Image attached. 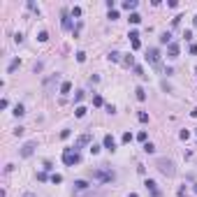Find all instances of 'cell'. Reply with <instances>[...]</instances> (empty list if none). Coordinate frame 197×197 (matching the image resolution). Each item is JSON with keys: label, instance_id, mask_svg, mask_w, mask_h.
I'll list each match as a JSON object with an SVG mask.
<instances>
[{"label": "cell", "instance_id": "cell-1", "mask_svg": "<svg viewBox=\"0 0 197 197\" xmlns=\"http://www.w3.org/2000/svg\"><path fill=\"white\" fill-rule=\"evenodd\" d=\"M156 167H158L160 174H165V176H174V174H176V165H174V160H169V158H158Z\"/></svg>", "mask_w": 197, "mask_h": 197}, {"label": "cell", "instance_id": "cell-2", "mask_svg": "<svg viewBox=\"0 0 197 197\" xmlns=\"http://www.w3.org/2000/svg\"><path fill=\"white\" fill-rule=\"evenodd\" d=\"M63 162H65L68 167H74V165L81 162V156H79L77 151H72V149H65L63 151Z\"/></svg>", "mask_w": 197, "mask_h": 197}, {"label": "cell", "instance_id": "cell-3", "mask_svg": "<svg viewBox=\"0 0 197 197\" xmlns=\"http://www.w3.org/2000/svg\"><path fill=\"white\" fill-rule=\"evenodd\" d=\"M91 176H93L95 181L109 183V181H114V172H109V169H95V172H91Z\"/></svg>", "mask_w": 197, "mask_h": 197}, {"label": "cell", "instance_id": "cell-4", "mask_svg": "<svg viewBox=\"0 0 197 197\" xmlns=\"http://www.w3.org/2000/svg\"><path fill=\"white\" fill-rule=\"evenodd\" d=\"M144 186H146V190H149L153 197H160V195H162V192L158 190V183L153 181V179H146V181H144Z\"/></svg>", "mask_w": 197, "mask_h": 197}, {"label": "cell", "instance_id": "cell-5", "mask_svg": "<svg viewBox=\"0 0 197 197\" xmlns=\"http://www.w3.org/2000/svg\"><path fill=\"white\" fill-rule=\"evenodd\" d=\"M146 60H149L151 65H158V60H160V51H158V49H149V51H146Z\"/></svg>", "mask_w": 197, "mask_h": 197}, {"label": "cell", "instance_id": "cell-6", "mask_svg": "<svg viewBox=\"0 0 197 197\" xmlns=\"http://www.w3.org/2000/svg\"><path fill=\"white\" fill-rule=\"evenodd\" d=\"M33 151H35V141H26V144L21 146V156H23V158H30Z\"/></svg>", "mask_w": 197, "mask_h": 197}, {"label": "cell", "instance_id": "cell-7", "mask_svg": "<svg viewBox=\"0 0 197 197\" xmlns=\"http://www.w3.org/2000/svg\"><path fill=\"white\" fill-rule=\"evenodd\" d=\"M102 144H104V149H109V151H116V139H114L111 135H104Z\"/></svg>", "mask_w": 197, "mask_h": 197}, {"label": "cell", "instance_id": "cell-8", "mask_svg": "<svg viewBox=\"0 0 197 197\" xmlns=\"http://www.w3.org/2000/svg\"><path fill=\"white\" fill-rule=\"evenodd\" d=\"M179 51H181V49H179L176 42H172L169 47H167V53H169V58H176V56H179Z\"/></svg>", "mask_w": 197, "mask_h": 197}, {"label": "cell", "instance_id": "cell-9", "mask_svg": "<svg viewBox=\"0 0 197 197\" xmlns=\"http://www.w3.org/2000/svg\"><path fill=\"white\" fill-rule=\"evenodd\" d=\"M88 141H91V135L86 132V135H81V137L77 139V146H74V151H77V149H81V146H86Z\"/></svg>", "mask_w": 197, "mask_h": 197}, {"label": "cell", "instance_id": "cell-10", "mask_svg": "<svg viewBox=\"0 0 197 197\" xmlns=\"http://www.w3.org/2000/svg\"><path fill=\"white\" fill-rule=\"evenodd\" d=\"M135 95H137V100H139V102H144V100H146V91L141 88V86H137V88H135Z\"/></svg>", "mask_w": 197, "mask_h": 197}, {"label": "cell", "instance_id": "cell-11", "mask_svg": "<svg viewBox=\"0 0 197 197\" xmlns=\"http://www.w3.org/2000/svg\"><path fill=\"white\" fill-rule=\"evenodd\" d=\"M123 7H125V10H128V12L137 10V0H125V2H123Z\"/></svg>", "mask_w": 197, "mask_h": 197}, {"label": "cell", "instance_id": "cell-12", "mask_svg": "<svg viewBox=\"0 0 197 197\" xmlns=\"http://www.w3.org/2000/svg\"><path fill=\"white\" fill-rule=\"evenodd\" d=\"M70 91H72V83H70V81H63V83H60V93H63V95H68Z\"/></svg>", "mask_w": 197, "mask_h": 197}, {"label": "cell", "instance_id": "cell-13", "mask_svg": "<svg viewBox=\"0 0 197 197\" xmlns=\"http://www.w3.org/2000/svg\"><path fill=\"white\" fill-rule=\"evenodd\" d=\"M86 111H88L86 107H77V109H74V114H77V118H83V116H86Z\"/></svg>", "mask_w": 197, "mask_h": 197}, {"label": "cell", "instance_id": "cell-14", "mask_svg": "<svg viewBox=\"0 0 197 197\" xmlns=\"http://www.w3.org/2000/svg\"><path fill=\"white\" fill-rule=\"evenodd\" d=\"M74 188H77V190H86V188H88V183L79 179V181H74Z\"/></svg>", "mask_w": 197, "mask_h": 197}, {"label": "cell", "instance_id": "cell-15", "mask_svg": "<svg viewBox=\"0 0 197 197\" xmlns=\"http://www.w3.org/2000/svg\"><path fill=\"white\" fill-rule=\"evenodd\" d=\"M160 44H172V35H169V33H162V37H160Z\"/></svg>", "mask_w": 197, "mask_h": 197}, {"label": "cell", "instance_id": "cell-16", "mask_svg": "<svg viewBox=\"0 0 197 197\" xmlns=\"http://www.w3.org/2000/svg\"><path fill=\"white\" fill-rule=\"evenodd\" d=\"M23 114H26L23 104H16V107H14V116H23Z\"/></svg>", "mask_w": 197, "mask_h": 197}, {"label": "cell", "instance_id": "cell-17", "mask_svg": "<svg viewBox=\"0 0 197 197\" xmlns=\"http://www.w3.org/2000/svg\"><path fill=\"white\" fill-rule=\"evenodd\" d=\"M139 21H141V16L137 14V12H132V14H130V23H135V26H137Z\"/></svg>", "mask_w": 197, "mask_h": 197}, {"label": "cell", "instance_id": "cell-18", "mask_svg": "<svg viewBox=\"0 0 197 197\" xmlns=\"http://www.w3.org/2000/svg\"><path fill=\"white\" fill-rule=\"evenodd\" d=\"M137 118H139V123H149V114H146V111H139Z\"/></svg>", "mask_w": 197, "mask_h": 197}, {"label": "cell", "instance_id": "cell-19", "mask_svg": "<svg viewBox=\"0 0 197 197\" xmlns=\"http://www.w3.org/2000/svg\"><path fill=\"white\" fill-rule=\"evenodd\" d=\"M63 28H65V30H72V21H70L68 16H63Z\"/></svg>", "mask_w": 197, "mask_h": 197}, {"label": "cell", "instance_id": "cell-20", "mask_svg": "<svg viewBox=\"0 0 197 197\" xmlns=\"http://www.w3.org/2000/svg\"><path fill=\"white\" fill-rule=\"evenodd\" d=\"M16 68H19V58H14V60L10 63V68H7V72H14Z\"/></svg>", "mask_w": 197, "mask_h": 197}, {"label": "cell", "instance_id": "cell-21", "mask_svg": "<svg viewBox=\"0 0 197 197\" xmlns=\"http://www.w3.org/2000/svg\"><path fill=\"white\" fill-rule=\"evenodd\" d=\"M144 151H146V153H156V146L151 144V141H146V144H144Z\"/></svg>", "mask_w": 197, "mask_h": 197}, {"label": "cell", "instance_id": "cell-22", "mask_svg": "<svg viewBox=\"0 0 197 197\" xmlns=\"http://www.w3.org/2000/svg\"><path fill=\"white\" fill-rule=\"evenodd\" d=\"M121 139H123V144H130V141H132V132H123Z\"/></svg>", "mask_w": 197, "mask_h": 197}, {"label": "cell", "instance_id": "cell-23", "mask_svg": "<svg viewBox=\"0 0 197 197\" xmlns=\"http://www.w3.org/2000/svg\"><path fill=\"white\" fill-rule=\"evenodd\" d=\"M107 58H109V60H114V63H116V60H121V53H118V51H111V53H109Z\"/></svg>", "mask_w": 197, "mask_h": 197}, {"label": "cell", "instance_id": "cell-24", "mask_svg": "<svg viewBox=\"0 0 197 197\" xmlns=\"http://www.w3.org/2000/svg\"><path fill=\"white\" fill-rule=\"evenodd\" d=\"M37 40H40V42H47V40H49V33H47V30H42L40 35H37Z\"/></svg>", "mask_w": 197, "mask_h": 197}, {"label": "cell", "instance_id": "cell-25", "mask_svg": "<svg viewBox=\"0 0 197 197\" xmlns=\"http://www.w3.org/2000/svg\"><path fill=\"white\" fill-rule=\"evenodd\" d=\"M93 104H95V107H102V98H100V95H95V98H93Z\"/></svg>", "mask_w": 197, "mask_h": 197}, {"label": "cell", "instance_id": "cell-26", "mask_svg": "<svg viewBox=\"0 0 197 197\" xmlns=\"http://www.w3.org/2000/svg\"><path fill=\"white\" fill-rule=\"evenodd\" d=\"M77 60H79V63H86V53H83V51H77Z\"/></svg>", "mask_w": 197, "mask_h": 197}, {"label": "cell", "instance_id": "cell-27", "mask_svg": "<svg viewBox=\"0 0 197 197\" xmlns=\"http://www.w3.org/2000/svg\"><path fill=\"white\" fill-rule=\"evenodd\" d=\"M51 183H63V176H60V174H53V176H51Z\"/></svg>", "mask_w": 197, "mask_h": 197}, {"label": "cell", "instance_id": "cell-28", "mask_svg": "<svg viewBox=\"0 0 197 197\" xmlns=\"http://www.w3.org/2000/svg\"><path fill=\"white\" fill-rule=\"evenodd\" d=\"M83 100V91H77V95H74V102H81Z\"/></svg>", "mask_w": 197, "mask_h": 197}, {"label": "cell", "instance_id": "cell-29", "mask_svg": "<svg viewBox=\"0 0 197 197\" xmlns=\"http://www.w3.org/2000/svg\"><path fill=\"white\" fill-rule=\"evenodd\" d=\"M179 197H188V190H186V186H181V188H179Z\"/></svg>", "mask_w": 197, "mask_h": 197}, {"label": "cell", "instance_id": "cell-30", "mask_svg": "<svg viewBox=\"0 0 197 197\" xmlns=\"http://www.w3.org/2000/svg\"><path fill=\"white\" fill-rule=\"evenodd\" d=\"M47 179H49L47 172H40V174H37V181H47Z\"/></svg>", "mask_w": 197, "mask_h": 197}, {"label": "cell", "instance_id": "cell-31", "mask_svg": "<svg viewBox=\"0 0 197 197\" xmlns=\"http://www.w3.org/2000/svg\"><path fill=\"white\" fill-rule=\"evenodd\" d=\"M128 37H130V40H139V33H137V30H130Z\"/></svg>", "mask_w": 197, "mask_h": 197}, {"label": "cell", "instance_id": "cell-32", "mask_svg": "<svg viewBox=\"0 0 197 197\" xmlns=\"http://www.w3.org/2000/svg\"><path fill=\"white\" fill-rule=\"evenodd\" d=\"M91 153H93V156H98V153H100V146L93 144V146H91Z\"/></svg>", "mask_w": 197, "mask_h": 197}, {"label": "cell", "instance_id": "cell-33", "mask_svg": "<svg viewBox=\"0 0 197 197\" xmlns=\"http://www.w3.org/2000/svg\"><path fill=\"white\" fill-rule=\"evenodd\" d=\"M72 16H81V7H72Z\"/></svg>", "mask_w": 197, "mask_h": 197}, {"label": "cell", "instance_id": "cell-34", "mask_svg": "<svg viewBox=\"0 0 197 197\" xmlns=\"http://www.w3.org/2000/svg\"><path fill=\"white\" fill-rule=\"evenodd\" d=\"M135 74H139V77H146V74H144V70H141L139 65H135Z\"/></svg>", "mask_w": 197, "mask_h": 197}, {"label": "cell", "instance_id": "cell-35", "mask_svg": "<svg viewBox=\"0 0 197 197\" xmlns=\"http://www.w3.org/2000/svg\"><path fill=\"white\" fill-rule=\"evenodd\" d=\"M109 19L116 21V19H118V12H116V10H114V12H109Z\"/></svg>", "mask_w": 197, "mask_h": 197}, {"label": "cell", "instance_id": "cell-36", "mask_svg": "<svg viewBox=\"0 0 197 197\" xmlns=\"http://www.w3.org/2000/svg\"><path fill=\"white\" fill-rule=\"evenodd\" d=\"M179 137H181V139H188V137H190V132H188V130H181V135H179Z\"/></svg>", "mask_w": 197, "mask_h": 197}, {"label": "cell", "instance_id": "cell-37", "mask_svg": "<svg viewBox=\"0 0 197 197\" xmlns=\"http://www.w3.org/2000/svg\"><path fill=\"white\" fill-rule=\"evenodd\" d=\"M14 42H16V44H21V42H23V35H21V33H16V37H14Z\"/></svg>", "mask_w": 197, "mask_h": 197}, {"label": "cell", "instance_id": "cell-38", "mask_svg": "<svg viewBox=\"0 0 197 197\" xmlns=\"http://www.w3.org/2000/svg\"><path fill=\"white\" fill-rule=\"evenodd\" d=\"M190 53H192V56L197 53V44H190Z\"/></svg>", "mask_w": 197, "mask_h": 197}, {"label": "cell", "instance_id": "cell-39", "mask_svg": "<svg viewBox=\"0 0 197 197\" xmlns=\"http://www.w3.org/2000/svg\"><path fill=\"white\" fill-rule=\"evenodd\" d=\"M128 197H139V195H137V192H130V195Z\"/></svg>", "mask_w": 197, "mask_h": 197}, {"label": "cell", "instance_id": "cell-40", "mask_svg": "<svg viewBox=\"0 0 197 197\" xmlns=\"http://www.w3.org/2000/svg\"><path fill=\"white\" fill-rule=\"evenodd\" d=\"M23 197H35V195H33V192H26V195H23Z\"/></svg>", "mask_w": 197, "mask_h": 197}, {"label": "cell", "instance_id": "cell-41", "mask_svg": "<svg viewBox=\"0 0 197 197\" xmlns=\"http://www.w3.org/2000/svg\"><path fill=\"white\" fill-rule=\"evenodd\" d=\"M192 23H195V26H197V16H195V19H192Z\"/></svg>", "mask_w": 197, "mask_h": 197}, {"label": "cell", "instance_id": "cell-42", "mask_svg": "<svg viewBox=\"0 0 197 197\" xmlns=\"http://www.w3.org/2000/svg\"><path fill=\"white\" fill-rule=\"evenodd\" d=\"M195 192H197V183H195Z\"/></svg>", "mask_w": 197, "mask_h": 197}]
</instances>
